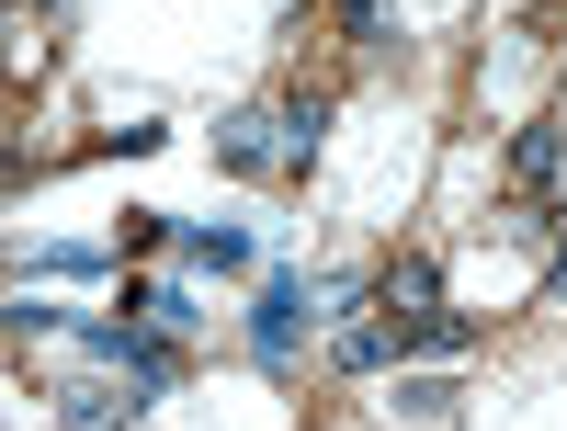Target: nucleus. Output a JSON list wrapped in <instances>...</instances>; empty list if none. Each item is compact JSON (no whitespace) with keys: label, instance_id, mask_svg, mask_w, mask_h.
I'll use <instances>...</instances> for the list:
<instances>
[{"label":"nucleus","instance_id":"obj_1","mask_svg":"<svg viewBox=\"0 0 567 431\" xmlns=\"http://www.w3.org/2000/svg\"><path fill=\"white\" fill-rule=\"evenodd\" d=\"M318 318H329V307H318V284H296V273H272V284H261V307H250V341H261V363H296Z\"/></svg>","mask_w":567,"mask_h":431},{"label":"nucleus","instance_id":"obj_2","mask_svg":"<svg viewBox=\"0 0 567 431\" xmlns=\"http://www.w3.org/2000/svg\"><path fill=\"white\" fill-rule=\"evenodd\" d=\"M216 171H239V182L296 171V160H284V125H272V103H250V114H227V125H216Z\"/></svg>","mask_w":567,"mask_h":431},{"label":"nucleus","instance_id":"obj_3","mask_svg":"<svg viewBox=\"0 0 567 431\" xmlns=\"http://www.w3.org/2000/svg\"><path fill=\"white\" fill-rule=\"evenodd\" d=\"M374 307H386V318H432V307H443V261L386 250V261H374Z\"/></svg>","mask_w":567,"mask_h":431},{"label":"nucleus","instance_id":"obj_4","mask_svg":"<svg viewBox=\"0 0 567 431\" xmlns=\"http://www.w3.org/2000/svg\"><path fill=\"white\" fill-rule=\"evenodd\" d=\"M556 171H567V114H545V125L511 136V194H545Z\"/></svg>","mask_w":567,"mask_h":431},{"label":"nucleus","instance_id":"obj_5","mask_svg":"<svg viewBox=\"0 0 567 431\" xmlns=\"http://www.w3.org/2000/svg\"><path fill=\"white\" fill-rule=\"evenodd\" d=\"M58 431H136V398H114V387H58Z\"/></svg>","mask_w":567,"mask_h":431},{"label":"nucleus","instance_id":"obj_6","mask_svg":"<svg viewBox=\"0 0 567 431\" xmlns=\"http://www.w3.org/2000/svg\"><path fill=\"white\" fill-rule=\"evenodd\" d=\"M272 125H284V160H318V136H329V91H284V103H272Z\"/></svg>","mask_w":567,"mask_h":431},{"label":"nucleus","instance_id":"obj_7","mask_svg":"<svg viewBox=\"0 0 567 431\" xmlns=\"http://www.w3.org/2000/svg\"><path fill=\"white\" fill-rule=\"evenodd\" d=\"M182 261L194 273H250V238L239 227H182Z\"/></svg>","mask_w":567,"mask_h":431},{"label":"nucleus","instance_id":"obj_8","mask_svg":"<svg viewBox=\"0 0 567 431\" xmlns=\"http://www.w3.org/2000/svg\"><path fill=\"white\" fill-rule=\"evenodd\" d=\"M398 409H409V420H432V431H443V420H454V387H443V374H409V387H398Z\"/></svg>","mask_w":567,"mask_h":431},{"label":"nucleus","instance_id":"obj_9","mask_svg":"<svg viewBox=\"0 0 567 431\" xmlns=\"http://www.w3.org/2000/svg\"><path fill=\"white\" fill-rule=\"evenodd\" d=\"M45 329H58V307H45L34 284H23V296H12V341H45Z\"/></svg>","mask_w":567,"mask_h":431},{"label":"nucleus","instance_id":"obj_10","mask_svg":"<svg viewBox=\"0 0 567 431\" xmlns=\"http://www.w3.org/2000/svg\"><path fill=\"white\" fill-rule=\"evenodd\" d=\"M34 273H58V284H91V273H103V250H34Z\"/></svg>","mask_w":567,"mask_h":431},{"label":"nucleus","instance_id":"obj_11","mask_svg":"<svg viewBox=\"0 0 567 431\" xmlns=\"http://www.w3.org/2000/svg\"><path fill=\"white\" fill-rule=\"evenodd\" d=\"M374 23H386V0H341V34L352 45H374Z\"/></svg>","mask_w":567,"mask_h":431},{"label":"nucleus","instance_id":"obj_12","mask_svg":"<svg viewBox=\"0 0 567 431\" xmlns=\"http://www.w3.org/2000/svg\"><path fill=\"white\" fill-rule=\"evenodd\" d=\"M545 296L567 307V238H556V250H545Z\"/></svg>","mask_w":567,"mask_h":431}]
</instances>
